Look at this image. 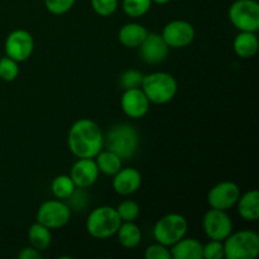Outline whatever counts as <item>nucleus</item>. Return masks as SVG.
<instances>
[{
  "label": "nucleus",
  "instance_id": "1",
  "mask_svg": "<svg viewBox=\"0 0 259 259\" xmlns=\"http://www.w3.org/2000/svg\"><path fill=\"white\" fill-rule=\"evenodd\" d=\"M67 143L70 151L77 158H95L104 148V134L95 121L83 118L72 124Z\"/></svg>",
  "mask_w": 259,
  "mask_h": 259
},
{
  "label": "nucleus",
  "instance_id": "2",
  "mask_svg": "<svg viewBox=\"0 0 259 259\" xmlns=\"http://www.w3.org/2000/svg\"><path fill=\"white\" fill-rule=\"evenodd\" d=\"M106 149L118 154L121 159H131L139 148V134L133 125L119 123L111 126L104 136Z\"/></svg>",
  "mask_w": 259,
  "mask_h": 259
},
{
  "label": "nucleus",
  "instance_id": "3",
  "mask_svg": "<svg viewBox=\"0 0 259 259\" xmlns=\"http://www.w3.org/2000/svg\"><path fill=\"white\" fill-rule=\"evenodd\" d=\"M141 89L146 94L149 103L162 105L171 101L176 96L179 85L171 73L159 71L144 75Z\"/></svg>",
  "mask_w": 259,
  "mask_h": 259
},
{
  "label": "nucleus",
  "instance_id": "4",
  "mask_svg": "<svg viewBox=\"0 0 259 259\" xmlns=\"http://www.w3.org/2000/svg\"><path fill=\"white\" fill-rule=\"evenodd\" d=\"M121 219L113 206H100L94 209L86 220V230L95 239H108L116 234Z\"/></svg>",
  "mask_w": 259,
  "mask_h": 259
},
{
  "label": "nucleus",
  "instance_id": "5",
  "mask_svg": "<svg viewBox=\"0 0 259 259\" xmlns=\"http://www.w3.org/2000/svg\"><path fill=\"white\" fill-rule=\"evenodd\" d=\"M223 244L224 258L254 259L259 253V235L253 230H240L232 233Z\"/></svg>",
  "mask_w": 259,
  "mask_h": 259
},
{
  "label": "nucleus",
  "instance_id": "6",
  "mask_svg": "<svg viewBox=\"0 0 259 259\" xmlns=\"http://www.w3.org/2000/svg\"><path fill=\"white\" fill-rule=\"evenodd\" d=\"M189 224L185 217L180 214H167L156 223L153 237L157 243L172 247L186 235Z\"/></svg>",
  "mask_w": 259,
  "mask_h": 259
},
{
  "label": "nucleus",
  "instance_id": "7",
  "mask_svg": "<svg viewBox=\"0 0 259 259\" xmlns=\"http://www.w3.org/2000/svg\"><path fill=\"white\" fill-rule=\"evenodd\" d=\"M229 19L239 32L259 29V4L257 0H235L229 8Z\"/></svg>",
  "mask_w": 259,
  "mask_h": 259
},
{
  "label": "nucleus",
  "instance_id": "8",
  "mask_svg": "<svg viewBox=\"0 0 259 259\" xmlns=\"http://www.w3.org/2000/svg\"><path fill=\"white\" fill-rule=\"evenodd\" d=\"M71 209L67 204L58 200H47L37 211V222L48 229H61L68 224Z\"/></svg>",
  "mask_w": 259,
  "mask_h": 259
},
{
  "label": "nucleus",
  "instance_id": "9",
  "mask_svg": "<svg viewBox=\"0 0 259 259\" xmlns=\"http://www.w3.org/2000/svg\"><path fill=\"white\" fill-rule=\"evenodd\" d=\"M202 229L209 239L224 242L233 233V222L224 210L210 209L204 215Z\"/></svg>",
  "mask_w": 259,
  "mask_h": 259
},
{
  "label": "nucleus",
  "instance_id": "10",
  "mask_svg": "<svg viewBox=\"0 0 259 259\" xmlns=\"http://www.w3.org/2000/svg\"><path fill=\"white\" fill-rule=\"evenodd\" d=\"M34 50V39L32 34L24 29L13 30L5 40V53L14 61L24 62Z\"/></svg>",
  "mask_w": 259,
  "mask_h": 259
},
{
  "label": "nucleus",
  "instance_id": "11",
  "mask_svg": "<svg viewBox=\"0 0 259 259\" xmlns=\"http://www.w3.org/2000/svg\"><path fill=\"white\" fill-rule=\"evenodd\" d=\"M240 197V190L237 184L232 181H223L215 185L207 194V202L211 209L227 210L237 205Z\"/></svg>",
  "mask_w": 259,
  "mask_h": 259
},
{
  "label": "nucleus",
  "instance_id": "12",
  "mask_svg": "<svg viewBox=\"0 0 259 259\" xmlns=\"http://www.w3.org/2000/svg\"><path fill=\"white\" fill-rule=\"evenodd\" d=\"M161 35L168 47L184 48L194 40L195 29L186 20H172L164 25Z\"/></svg>",
  "mask_w": 259,
  "mask_h": 259
},
{
  "label": "nucleus",
  "instance_id": "13",
  "mask_svg": "<svg viewBox=\"0 0 259 259\" xmlns=\"http://www.w3.org/2000/svg\"><path fill=\"white\" fill-rule=\"evenodd\" d=\"M149 100L141 88L124 90L120 105L124 114L132 119H141L149 111Z\"/></svg>",
  "mask_w": 259,
  "mask_h": 259
},
{
  "label": "nucleus",
  "instance_id": "14",
  "mask_svg": "<svg viewBox=\"0 0 259 259\" xmlns=\"http://www.w3.org/2000/svg\"><path fill=\"white\" fill-rule=\"evenodd\" d=\"M139 48H141V57L144 62L149 65H157L166 60L169 47L161 34L148 33Z\"/></svg>",
  "mask_w": 259,
  "mask_h": 259
},
{
  "label": "nucleus",
  "instance_id": "15",
  "mask_svg": "<svg viewBox=\"0 0 259 259\" xmlns=\"http://www.w3.org/2000/svg\"><path fill=\"white\" fill-rule=\"evenodd\" d=\"M70 177L76 187L88 189L93 186L99 177V168L94 158H78L71 168Z\"/></svg>",
  "mask_w": 259,
  "mask_h": 259
},
{
  "label": "nucleus",
  "instance_id": "16",
  "mask_svg": "<svg viewBox=\"0 0 259 259\" xmlns=\"http://www.w3.org/2000/svg\"><path fill=\"white\" fill-rule=\"evenodd\" d=\"M142 185V176L138 169L126 167H121L113 179V189L121 196H128L139 190Z\"/></svg>",
  "mask_w": 259,
  "mask_h": 259
},
{
  "label": "nucleus",
  "instance_id": "17",
  "mask_svg": "<svg viewBox=\"0 0 259 259\" xmlns=\"http://www.w3.org/2000/svg\"><path fill=\"white\" fill-rule=\"evenodd\" d=\"M172 259H202V244L194 238H182L169 249Z\"/></svg>",
  "mask_w": 259,
  "mask_h": 259
},
{
  "label": "nucleus",
  "instance_id": "18",
  "mask_svg": "<svg viewBox=\"0 0 259 259\" xmlns=\"http://www.w3.org/2000/svg\"><path fill=\"white\" fill-rule=\"evenodd\" d=\"M148 34L146 27L138 23H128L124 24L119 30V42L128 48H137L142 45L144 38Z\"/></svg>",
  "mask_w": 259,
  "mask_h": 259
},
{
  "label": "nucleus",
  "instance_id": "19",
  "mask_svg": "<svg viewBox=\"0 0 259 259\" xmlns=\"http://www.w3.org/2000/svg\"><path fill=\"white\" fill-rule=\"evenodd\" d=\"M238 214L245 222H257L259 218V192L250 190L238 200Z\"/></svg>",
  "mask_w": 259,
  "mask_h": 259
},
{
  "label": "nucleus",
  "instance_id": "20",
  "mask_svg": "<svg viewBox=\"0 0 259 259\" xmlns=\"http://www.w3.org/2000/svg\"><path fill=\"white\" fill-rule=\"evenodd\" d=\"M258 37L254 32H239L233 43L234 52L242 58L253 57L258 52Z\"/></svg>",
  "mask_w": 259,
  "mask_h": 259
},
{
  "label": "nucleus",
  "instance_id": "21",
  "mask_svg": "<svg viewBox=\"0 0 259 259\" xmlns=\"http://www.w3.org/2000/svg\"><path fill=\"white\" fill-rule=\"evenodd\" d=\"M118 240L126 249H133L138 247L142 240V232L134 222H121L118 232Z\"/></svg>",
  "mask_w": 259,
  "mask_h": 259
},
{
  "label": "nucleus",
  "instance_id": "22",
  "mask_svg": "<svg viewBox=\"0 0 259 259\" xmlns=\"http://www.w3.org/2000/svg\"><path fill=\"white\" fill-rule=\"evenodd\" d=\"M95 162L99 172H103L104 175H108V176H114L123 166V159L109 149L106 151L101 149L95 156Z\"/></svg>",
  "mask_w": 259,
  "mask_h": 259
},
{
  "label": "nucleus",
  "instance_id": "23",
  "mask_svg": "<svg viewBox=\"0 0 259 259\" xmlns=\"http://www.w3.org/2000/svg\"><path fill=\"white\" fill-rule=\"evenodd\" d=\"M28 239H29L30 245L37 250H45L47 249L52 242V234H51V229H48L45 225L35 223L28 230Z\"/></svg>",
  "mask_w": 259,
  "mask_h": 259
},
{
  "label": "nucleus",
  "instance_id": "24",
  "mask_svg": "<svg viewBox=\"0 0 259 259\" xmlns=\"http://www.w3.org/2000/svg\"><path fill=\"white\" fill-rule=\"evenodd\" d=\"M51 189H52V194L55 195V197L60 200H67L72 195V192L75 191L76 185L73 184L72 179L70 176L60 175L52 181Z\"/></svg>",
  "mask_w": 259,
  "mask_h": 259
},
{
  "label": "nucleus",
  "instance_id": "25",
  "mask_svg": "<svg viewBox=\"0 0 259 259\" xmlns=\"http://www.w3.org/2000/svg\"><path fill=\"white\" fill-rule=\"evenodd\" d=\"M152 0H123L121 8L124 13L131 18H141L149 12Z\"/></svg>",
  "mask_w": 259,
  "mask_h": 259
},
{
  "label": "nucleus",
  "instance_id": "26",
  "mask_svg": "<svg viewBox=\"0 0 259 259\" xmlns=\"http://www.w3.org/2000/svg\"><path fill=\"white\" fill-rule=\"evenodd\" d=\"M18 75H19V66L17 61L8 56L0 58V78L3 81H7V82L14 81Z\"/></svg>",
  "mask_w": 259,
  "mask_h": 259
},
{
  "label": "nucleus",
  "instance_id": "27",
  "mask_svg": "<svg viewBox=\"0 0 259 259\" xmlns=\"http://www.w3.org/2000/svg\"><path fill=\"white\" fill-rule=\"evenodd\" d=\"M116 212L121 222H136L139 217V205L133 200H124L116 207Z\"/></svg>",
  "mask_w": 259,
  "mask_h": 259
},
{
  "label": "nucleus",
  "instance_id": "28",
  "mask_svg": "<svg viewBox=\"0 0 259 259\" xmlns=\"http://www.w3.org/2000/svg\"><path fill=\"white\" fill-rule=\"evenodd\" d=\"M143 77L144 75L141 72V71L131 68V70H126L121 73L120 78H119V83H120V86L124 89V90L141 88Z\"/></svg>",
  "mask_w": 259,
  "mask_h": 259
},
{
  "label": "nucleus",
  "instance_id": "29",
  "mask_svg": "<svg viewBox=\"0 0 259 259\" xmlns=\"http://www.w3.org/2000/svg\"><path fill=\"white\" fill-rule=\"evenodd\" d=\"M119 0H91L94 12L100 17H110L118 9Z\"/></svg>",
  "mask_w": 259,
  "mask_h": 259
},
{
  "label": "nucleus",
  "instance_id": "30",
  "mask_svg": "<svg viewBox=\"0 0 259 259\" xmlns=\"http://www.w3.org/2000/svg\"><path fill=\"white\" fill-rule=\"evenodd\" d=\"M76 0H45V5L51 14L62 15L70 12Z\"/></svg>",
  "mask_w": 259,
  "mask_h": 259
},
{
  "label": "nucleus",
  "instance_id": "31",
  "mask_svg": "<svg viewBox=\"0 0 259 259\" xmlns=\"http://www.w3.org/2000/svg\"><path fill=\"white\" fill-rule=\"evenodd\" d=\"M202 258L204 259H223L224 258V244L220 240H210L202 245Z\"/></svg>",
  "mask_w": 259,
  "mask_h": 259
},
{
  "label": "nucleus",
  "instance_id": "32",
  "mask_svg": "<svg viewBox=\"0 0 259 259\" xmlns=\"http://www.w3.org/2000/svg\"><path fill=\"white\" fill-rule=\"evenodd\" d=\"M144 257L147 259H172L168 247L159 243L149 245L144 252Z\"/></svg>",
  "mask_w": 259,
  "mask_h": 259
},
{
  "label": "nucleus",
  "instance_id": "33",
  "mask_svg": "<svg viewBox=\"0 0 259 259\" xmlns=\"http://www.w3.org/2000/svg\"><path fill=\"white\" fill-rule=\"evenodd\" d=\"M67 200H70L71 207H73L75 210H83L86 205L89 204L88 195L83 192V189H80V187H76L75 191L72 192V195Z\"/></svg>",
  "mask_w": 259,
  "mask_h": 259
},
{
  "label": "nucleus",
  "instance_id": "34",
  "mask_svg": "<svg viewBox=\"0 0 259 259\" xmlns=\"http://www.w3.org/2000/svg\"><path fill=\"white\" fill-rule=\"evenodd\" d=\"M18 257H19V259H42V254H40L39 250L29 247L23 248L19 254H18Z\"/></svg>",
  "mask_w": 259,
  "mask_h": 259
},
{
  "label": "nucleus",
  "instance_id": "35",
  "mask_svg": "<svg viewBox=\"0 0 259 259\" xmlns=\"http://www.w3.org/2000/svg\"><path fill=\"white\" fill-rule=\"evenodd\" d=\"M169 2H171V0H152V3H156V4H159V5L167 4V3Z\"/></svg>",
  "mask_w": 259,
  "mask_h": 259
}]
</instances>
